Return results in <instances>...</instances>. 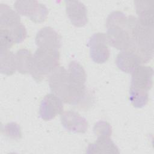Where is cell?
I'll return each mask as SVG.
<instances>
[{
    "label": "cell",
    "instance_id": "12",
    "mask_svg": "<svg viewBox=\"0 0 154 154\" xmlns=\"http://www.w3.org/2000/svg\"><path fill=\"white\" fill-rule=\"evenodd\" d=\"M66 14L72 24L82 27L88 22L87 11L85 5L79 1H66Z\"/></svg>",
    "mask_w": 154,
    "mask_h": 154
},
{
    "label": "cell",
    "instance_id": "5",
    "mask_svg": "<svg viewBox=\"0 0 154 154\" xmlns=\"http://www.w3.org/2000/svg\"><path fill=\"white\" fill-rule=\"evenodd\" d=\"M49 85L51 91L64 103H69L70 85L68 71L58 66L49 75Z\"/></svg>",
    "mask_w": 154,
    "mask_h": 154
},
{
    "label": "cell",
    "instance_id": "21",
    "mask_svg": "<svg viewBox=\"0 0 154 154\" xmlns=\"http://www.w3.org/2000/svg\"><path fill=\"white\" fill-rule=\"evenodd\" d=\"M93 131L97 138L103 137H110L112 134V128L108 122L100 120L95 123Z\"/></svg>",
    "mask_w": 154,
    "mask_h": 154
},
{
    "label": "cell",
    "instance_id": "20",
    "mask_svg": "<svg viewBox=\"0 0 154 154\" xmlns=\"http://www.w3.org/2000/svg\"><path fill=\"white\" fill-rule=\"evenodd\" d=\"M2 132L6 137L13 140H19L22 137L20 127L14 122L7 123L2 126Z\"/></svg>",
    "mask_w": 154,
    "mask_h": 154
},
{
    "label": "cell",
    "instance_id": "16",
    "mask_svg": "<svg viewBox=\"0 0 154 154\" xmlns=\"http://www.w3.org/2000/svg\"><path fill=\"white\" fill-rule=\"evenodd\" d=\"M87 153H119L117 146L109 137H98L95 143L89 144Z\"/></svg>",
    "mask_w": 154,
    "mask_h": 154
},
{
    "label": "cell",
    "instance_id": "3",
    "mask_svg": "<svg viewBox=\"0 0 154 154\" xmlns=\"http://www.w3.org/2000/svg\"><path fill=\"white\" fill-rule=\"evenodd\" d=\"M33 55V69L31 75L37 81H42L59 66L60 52L58 50L38 48Z\"/></svg>",
    "mask_w": 154,
    "mask_h": 154
},
{
    "label": "cell",
    "instance_id": "1",
    "mask_svg": "<svg viewBox=\"0 0 154 154\" xmlns=\"http://www.w3.org/2000/svg\"><path fill=\"white\" fill-rule=\"evenodd\" d=\"M106 34L108 44L120 51H130L131 36L129 16L116 11L110 13L106 19Z\"/></svg>",
    "mask_w": 154,
    "mask_h": 154
},
{
    "label": "cell",
    "instance_id": "15",
    "mask_svg": "<svg viewBox=\"0 0 154 154\" xmlns=\"http://www.w3.org/2000/svg\"><path fill=\"white\" fill-rule=\"evenodd\" d=\"M19 14L4 4L0 5V29L10 31L20 25Z\"/></svg>",
    "mask_w": 154,
    "mask_h": 154
},
{
    "label": "cell",
    "instance_id": "2",
    "mask_svg": "<svg viewBox=\"0 0 154 154\" xmlns=\"http://www.w3.org/2000/svg\"><path fill=\"white\" fill-rule=\"evenodd\" d=\"M131 36V51L140 58L142 63L149 61L153 56V28L142 25L138 19L129 16Z\"/></svg>",
    "mask_w": 154,
    "mask_h": 154
},
{
    "label": "cell",
    "instance_id": "7",
    "mask_svg": "<svg viewBox=\"0 0 154 154\" xmlns=\"http://www.w3.org/2000/svg\"><path fill=\"white\" fill-rule=\"evenodd\" d=\"M108 44L106 35L103 32L95 33L90 38L87 46L90 57L94 63L102 64L108 60L110 52Z\"/></svg>",
    "mask_w": 154,
    "mask_h": 154
},
{
    "label": "cell",
    "instance_id": "22",
    "mask_svg": "<svg viewBox=\"0 0 154 154\" xmlns=\"http://www.w3.org/2000/svg\"><path fill=\"white\" fill-rule=\"evenodd\" d=\"M0 51H9L14 43L9 32L4 29H0Z\"/></svg>",
    "mask_w": 154,
    "mask_h": 154
},
{
    "label": "cell",
    "instance_id": "8",
    "mask_svg": "<svg viewBox=\"0 0 154 154\" xmlns=\"http://www.w3.org/2000/svg\"><path fill=\"white\" fill-rule=\"evenodd\" d=\"M63 101L54 93L46 94L42 100L39 114L40 117L45 121L55 118L63 112Z\"/></svg>",
    "mask_w": 154,
    "mask_h": 154
},
{
    "label": "cell",
    "instance_id": "4",
    "mask_svg": "<svg viewBox=\"0 0 154 154\" xmlns=\"http://www.w3.org/2000/svg\"><path fill=\"white\" fill-rule=\"evenodd\" d=\"M68 73L70 85L69 104L81 105L87 96L85 85L87 78L85 71L78 61H72L69 65Z\"/></svg>",
    "mask_w": 154,
    "mask_h": 154
},
{
    "label": "cell",
    "instance_id": "19",
    "mask_svg": "<svg viewBox=\"0 0 154 154\" xmlns=\"http://www.w3.org/2000/svg\"><path fill=\"white\" fill-rule=\"evenodd\" d=\"M129 99L132 105L135 108H142L148 102L149 94L147 91L141 90L130 87Z\"/></svg>",
    "mask_w": 154,
    "mask_h": 154
},
{
    "label": "cell",
    "instance_id": "6",
    "mask_svg": "<svg viewBox=\"0 0 154 154\" xmlns=\"http://www.w3.org/2000/svg\"><path fill=\"white\" fill-rule=\"evenodd\" d=\"M14 8L19 14L27 16L35 23L44 22L48 14L45 5L37 1H16Z\"/></svg>",
    "mask_w": 154,
    "mask_h": 154
},
{
    "label": "cell",
    "instance_id": "10",
    "mask_svg": "<svg viewBox=\"0 0 154 154\" xmlns=\"http://www.w3.org/2000/svg\"><path fill=\"white\" fill-rule=\"evenodd\" d=\"M35 43L38 48L58 50L61 46V37L53 28L48 26L44 27L37 32Z\"/></svg>",
    "mask_w": 154,
    "mask_h": 154
},
{
    "label": "cell",
    "instance_id": "13",
    "mask_svg": "<svg viewBox=\"0 0 154 154\" xmlns=\"http://www.w3.org/2000/svg\"><path fill=\"white\" fill-rule=\"evenodd\" d=\"M116 64L122 71L130 73L142 64L140 58L134 52L122 51L120 52L116 60Z\"/></svg>",
    "mask_w": 154,
    "mask_h": 154
},
{
    "label": "cell",
    "instance_id": "9",
    "mask_svg": "<svg viewBox=\"0 0 154 154\" xmlns=\"http://www.w3.org/2000/svg\"><path fill=\"white\" fill-rule=\"evenodd\" d=\"M63 126L67 131L75 133H85L88 129L87 120L73 111L63 112L60 116Z\"/></svg>",
    "mask_w": 154,
    "mask_h": 154
},
{
    "label": "cell",
    "instance_id": "18",
    "mask_svg": "<svg viewBox=\"0 0 154 154\" xmlns=\"http://www.w3.org/2000/svg\"><path fill=\"white\" fill-rule=\"evenodd\" d=\"M1 73L8 76L15 73L16 69L15 55L10 51H0Z\"/></svg>",
    "mask_w": 154,
    "mask_h": 154
},
{
    "label": "cell",
    "instance_id": "17",
    "mask_svg": "<svg viewBox=\"0 0 154 154\" xmlns=\"http://www.w3.org/2000/svg\"><path fill=\"white\" fill-rule=\"evenodd\" d=\"M17 70L22 74H31L33 69L34 55L26 49H21L15 54Z\"/></svg>",
    "mask_w": 154,
    "mask_h": 154
},
{
    "label": "cell",
    "instance_id": "14",
    "mask_svg": "<svg viewBox=\"0 0 154 154\" xmlns=\"http://www.w3.org/2000/svg\"><path fill=\"white\" fill-rule=\"evenodd\" d=\"M136 13L139 22L143 25L153 28V1H135Z\"/></svg>",
    "mask_w": 154,
    "mask_h": 154
},
{
    "label": "cell",
    "instance_id": "11",
    "mask_svg": "<svg viewBox=\"0 0 154 154\" xmlns=\"http://www.w3.org/2000/svg\"><path fill=\"white\" fill-rule=\"evenodd\" d=\"M131 87L147 91L153 84V70L151 67L139 66L132 73Z\"/></svg>",
    "mask_w": 154,
    "mask_h": 154
}]
</instances>
